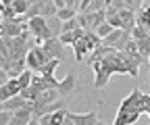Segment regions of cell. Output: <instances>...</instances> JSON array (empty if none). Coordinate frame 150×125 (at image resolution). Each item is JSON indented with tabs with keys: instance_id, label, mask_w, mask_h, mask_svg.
<instances>
[{
	"instance_id": "obj_1",
	"label": "cell",
	"mask_w": 150,
	"mask_h": 125,
	"mask_svg": "<svg viewBox=\"0 0 150 125\" xmlns=\"http://www.w3.org/2000/svg\"><path fill=\"white\" fill-rule=\"evenodd\" d=\"M92 69H94V73H96V79H94V88H96V90H102L108 83L110 75H115V73L131 75V77L140 75V63H136L129 54H125L123 50H112L110 54H106L100 61L94 63Z\"/></svg>"
},
{
	"instance_id": "obj_2",
	"label": "cell",
	"mask_w": 150,
	"mask_h": 125,
	"mask_svg": "<svg viewBox=\"0 0 150 125\" xmlns=\"http://www.w3.org/2000/svg\"><path fill=\"white\" fill-rule=\"evenodd\" d=\"M146 100H148V94H144L140 88H134L129 96L119 104L112 125H134L140 119V115H146Z\"/></svg>"
},
{
	"instance_id": "obj_3",
	"label": "cell",
	"mask_w": 150,
	"mask_h": 125,
	"mask_svg": "<svg viewBox=\"0 0 150 125\" xmlns=\"http://www.w3.org/2000/svg\"><path fill=\"white\" fill-rule=\"evenodd\" d=\"M31 77H33V71H31V69L23 71L19 77H11L6 83H2V88H0V100L4 102V100H8V98H13V96H19L25 88H29Z\"/></svg>"
},
{
	"instance_id": "obj_4",
	"label": "cell",
	"mask_w": 150,
	"mask_h": 125,
	"mask_svg": "<svg viewBox=\"0 0 150 125\" xmlns=\"http://www.w3.org/2000/svg\"><path fill=\"white\" fill-rule=\"evenodd\" d=\"M102 44V38L96 33V31H86L83 38H79L77 42L73 44V52H75V61L81 63L83 59L90 56V52H94L98 46Z\"/></svg>"
},
{
	"instance_id": "obj_5",
	"label": "cell",
	"mask_w": 150,
	"mask_h": 125,
	"mask_svg": "<svg viewBox=\"0 0 150 125\" xmlns=\"http://www.w3.org/2000/svg\"><path fill=\"white\" fill-rule=\"evenodd\" d=\"M48 61H52L46 52H44V48L40 46V44H35V46H31L29 48V52H27V56H25V63H27V69H31L33 73H38Z\"/></svg>"
},
{
	"instance_id": "obj_6",
	"label": "cell",
	"mask_w": 150,
	"mask_h": 125,
	"mask_svg": "<svg viewBox=\"0 0 150 125\" xmlns=\"http://www.w3.org/2000/svg\"><path fill=\"white\" fill-rule=\"evenodd\" d=\"M79 25L86 31H96L102 23H106V11H98V13H79L77 15Z\"/></svg>"
},
{
	"instance_id": "obj_7",
	"label": "cell",
	"mask_w": 150,
	"mask_h": 125,
	"mask_svg": "<svg viewBox=\"0 0 150 125\" xmlns=\"http://www.w3.org/2000/svg\"><path fill=\"white\" fill-rule=\"evenodd\" d=\"M42 48H44V52H46L50 59H56V61H63V59H65V44H63L59 38L44 40Z\"/></svg>"
},
{
	"instance_id": "obj_8",
	"label": "cell",
	"mask_w": 150,
	"mask_h": 125,
	"mask_svg": "<svg viewBox=\"0 0 150 125\" xmlns=\"http://www.w3.org/2000/svg\"><path fill=\"white\" fill-rule=\"evenodd\" d=\"M25 29H27V23L19 21V17H17L15 21H4L2 19V29H0V33H2V38H19Z\"/></svg>"
},
{
	"instance_id": "obj_9",
	"label": "cell",
	"mask_w": 150,
	"mask_h": 125,
	"mask_svg": "<svg viewBox=\"0 0 150 125\" xmlns=\"http://www.w3.org/2000/svg\"><path fill=\"white\" fill-rule=\"evenodd\" d=\"M23 109L31 111V100H27V98H23V96H13V98H8V100L2 102V111H13V113H17V111H23Z\"/></svg>"
},
{
	"instance_id": "obj_10",
	"label": "cell",
	"mask_w": 150,
	"mask_h": 125,
	"mask_svg": "<svg viewBox=\"0 0 150 125\" xmlns=\"http://www.w3.org/2000/svg\"><path fill=\"white\" fill-rule=\"evenodd\" d=\"M67 117L75 123V125H96L98 123V115L96 113H67Z\"/></svg>"
},
{
	"instance_id": "obj_11",
	"label": "cell",
	"mask_w": 150,
	"mask_h": 125,
	"mask_svg": "<svg viewBox=\"0 0 150 125\" xmlns=\"http://www.w3.org/2000/svg\"><path fill=\"white\" fill-rule=\"evenodd\" d=\"M67 109H61V111H56V113H48L44 117H40L38 121H40L42 125H63L67 121Z\"/></svg>"
},
{
	"instance_id": "obj_12",
	"label": "cell",
	"mask_w": 150,
	"mask_h": 125,
	"mask_svg": "<svg viewBox=\"0 0 150 125\" xmlns=\"http://www.w3.org/2000/svg\"><path fill=\"white\" fill-rule=\"evenodd\" d=\"M119 17H121V23H123V29L125 31H131V29L138 25V15L134 11H129V8L119 11Z\"/></svg>"
},
{
	"instance_id": "obj_13",
	"label": "cell",
	"mask_w": 150,
	"mask_h": 125,
	"mask_svg": "<svg viewBox=\"0 0 150 125\" xmlns=\"http://www.w3.org/2000/svg\"><path fill=\"white\" fill-rule=\"evenodd\" d=\"M123 52H125V54H129L131 59H134L136 63H140V65H142V63H146V59L140 54V50H138V44H136V40H134V38H131V40L127 42V46L123 48Z\"/></svg>"
},
{
	"instance_id": "obj_14",
	"label": "cell",
	"mask_w": 150,
	"mask_h": 125,
	"mask_svg": "<svg viewBox=\"0 0 150 125\" xmlns=\"http://www.w3.org/2000/svg\"><path fill=\"white\" fill-rule=\"evenodd\" d=\"M31 119H33L31 111L23 109V111H17V113L13 115V119H11V123H8V125H29V121H31Z\"/></svg>"
},
{
	"instance_id": "obj_15",
	"label": "cell",
	"mask_w": 150,
	"mask_h": 125,
	"mask_svg": "<svg viewBox=\"0 0 150 125\" xmlns=\"http://www.w3.org/2000/svg\"><path fill=\"white\" fill-rule=\"evenodd\" d=\"M73 88H75V75H67V77L61 79V83H59V92H61L63 98H67V96L73 92Z\"/></svg>"
},
{
	"instance_id": "obj_16",
	"label": "cell",
	"mask_w": 150,
	"mask_h": 125,
	"mask_svg": "<svg viewBox=\"0 0 150 125\" xmlns=\"http://www.w3.org/2000/svg\"><path fill=\"white\" fill-rule=\"evenodd\" d=\"M46 23H48V29L52 33V38H61L63 35V21L59 19V17H48Z\"/></svg>"
},
{
	"instance_id": "obj_17",
	"label": "cell",
	"mask_w": 150,
	"mask_h": 125,
	"mask_svg": "<svg viewBox=\"0 0 150 125\" xmlns=\"http://www.w3.org/2000/svg\"><path fill=\"white\" fill-rule=\"evenodd\" d=\"M123 38V29H112V33H108L106 38L102 40L104 46H112V48H119V42Z\"/></svg>"
},
{
	"instance_id": "obj_18",
	"label": "cell",
	"mask_w": 150,
	"mask_h": 125,
	"mask_svg": "<svg viewBox=\"0 0 150 125\" xmlns=\"http://www.w3.org/2000/svg\"><path fill=\"white\" fill-rule=\"evenodd\" d=\"M127 8L125 6V0H106V17L110 15H117L119 11Z\"/></svg>"
},
{
	"instance_id": "obj_19",
	"label": "cell",
	"mask_w": 150,
	"mask_h": 125,
	"mask_svg": "<svg viewBox=\"0 0 150 125\" xmlns=\"http://www.w3.org/2000/svg\"><path fill=\"white\" fill-rule=\"evenodd\" d=\"M136 44H138L140 54L148 61L150 59V35H148V38H142V40H136Z\"/></svg>"
},
{
	"instance_id": "obj_20",
	"label": "cell",
	"mask_w": 150,
	"mask_h": 125,
	"mask_svg": "<svg viewBox=\"0 0 150 125\" xmlns=\"http://www.w3.org/2000/svg\"><path fill=\"white\" fill-rule=\"evenodd\" d=\"M138 25H142V27L150 29V6L140 8V11H138Z\"/></svg>"
},
{
	"instance_id": "obj_21",
	"label": "cell",
	"mask_w": 150,
	"mask_h": 125,
	"mask_svg": "<svg viewBox=\"0 0 150 125\" xmlns=\"http://www.w3.org/2000/svg\"><path fill=\"white\" fill-rule=\"evenodd\" d=\"M79 13L75 11V8H69V6H65V8H59V13H56V17H59L61 21H69V19H75Z\"/></svg>"
},
{
	"instance_id": "obj_22",
	"label": "cell",
	"mask_w": 150,
	"mask_h": 125,
	"mask_svg": "<svg viewBox=\"0 0 150 125\" xmlns=\"http://www.w3.org/2000/svg\"><path fill=\"white\" fill-rule=\"evenodd\" d=\"M61 65V61H56V59H52V61H48L40 71H38V73L40 75H54V71H56V67Z\"/></svg>"
},
{
	"instance_id": "obj_23",
	"label": "cell",
	"mask_w": 150,
	"mask_h": 125,
	"mask_svg": "<svg viewBox=\"0 0 150 125\" xmlns=\"http://www.w3.org/2000/svg\"><path fill=\"white\" fill-rule=\"evenodd\" d=\"M148 35H150V31L146 27H142V25H136L134 29H131V38L134 40H142V38H148Z\"/></svg>"
},
{
	"instance_id": "obj_24",
	"label": "cell",
	"mask_w": 150,
	"mask_h": 125,
	"mask_svg": "<svg viewBox=\"0 0 150 125\" xmlns=\"http://www.w3.org/2000/svg\"><path fill=\"white\" fill-rule=\"evenodd\" d=\"M98 11H106V0H92V4L86 13H98Z\"/></svg>"
},
{
	"instance_id": "obj_25",
	"label": "cell",
	"mask_w": 150,
	"mask_h": 125,
	"mask_svg": "<svg viewBox=\"0 0 150 125\" xmlns=\"http://www.w3.org/2000/svg\"><path fill=\"white\" fill-rule=\"evenodd\" d=\"M17 17H19V15H17V11H15L13 6H2V19H4V21H15Z\"/></svg>"
},
{
	"instance_id": "obj_26",
	"label": "cell",
	"mask_w": 150,
	"mask_h": 125,
	"mask_svg": "<svg viewBox=\"0 0 150 125\" xmlns=\"http://www.w3.org/2000/svg\"><path fill=\"white\" fill-rule=\"evenodd\" d=\"M112 29H115V27H112V25H110V23L106 21V23H102V25H100V27L96 29V33L100 35V38H102V40H104V38H106V35H108V33H112Z\"/></svg>"
},
{
	"instance_id": "obj_27",
	"label": "cell",
	"mask_w": 150,
	"mask_h": 125,
	"mask_svg": "<svg viewBox=\"0 0 150 125\" xmlns=\"http://www.w3.org/2000/svg\"><path fill=\"white\" fill-rule=\"evenodd\" d=\"M142 2H144V0H125V6H127L129 11H134V13L138 15V11L142 8Z\"/></svg>"
},
{
	"instance_id": "obj_28",
	"label": "cell",
	"mask_w": 150,
	"mask_h": 125,
	"mask_svg": "<svg viewBox=\"0 0 150 125\" xmlns=\"http://www.w3.org/2000/svg\"><path fill=\"white\" fill-rule=\"evenodd\" d=\"M106 21L115 27V29H123V23H121V17H119V13L117 15H110V17H106Z\"/></svg>"
},
{
	"instance_id": "obj_29",
	"label": "cell",
	"mask_w": 150,
	"mask_h": 125,
	"mask_svg": "<svg viewBox=\"0 0 150 125\" xmlns=\"http://www.w3.org/2000/svg\"><path fill=\"white\" fill-rule=\"evenodd\" d=\"M13 111H2V113H0V125H8L11 123V119H13Z\"/></svg>"
},
{
	"instance_id": "obj_30",
	"label": "cell",
	"mask_w": 150,
	"mask_h": 125,
	"mask_svg": "<svg viewBox=\"0 0 150 125\" xmlns=\"http://www.w3.org/2000/svg\"><path fill=\"white\" fill-rule=\"evenodd\" d=\"M92 4V0H81V4H79V13H86Z\"/></svg>"
},
{
	"instance_id": "obj_31",
	"label": "cell",
	"mask_w": 150,
	"mask_h": 125,
	"mask_svg": "<svg viewBox=\"0 0 150 125\" xmlns=\"http://www.w3.org/2000/svg\"><path fill=\"white\" fill-rule=\"evenodd\" d=\"M52 2H54L56 6H59V8H65V6H67V2H65V0H52Z\"/></svg>"
},
{
	"instance_id": "obj_32",
	"label": "cell",
	"mask_w": 150,
	"mask_h": 125,
	"mask_svg": "<svg viewBox=\"0 0 150 125\" xmlns=\"http://www.w3.org/2000/svg\"><path fill=\"white\" fill-rule=\"evenodd\" d=\"M146 115L150 117V94H148V100H146Z\"/></svg>"
},
{
	"instance_id": "obj_33",
	"label": "cell",
	"mask_w": 150,
	"mask_h": 125,
	"mask_svg": "<svg viewBox=\"0 0 150 125\" xmlns=\"http://www.w3.org/2000/svg\"><path fill=\"white\" fill-rule=\"evenodd\" d=\"M63 125H75V123H73V121H71V119H69V117H67V121H65V123H63Z\"/></svg>"
},
{
	"instance_id": "obj_34",
	"label": "cell",
	"mask_w": 150,
	"mask_h": 125,
	"mask_svg": "<svg viewBox=\"0 0 150 125\" xmlns=\"http://www.w3.org/2000/svg\"><path fill=\"white\" fill-rule=\"evenodd\" d=\"M96 125H106V123H102V121H98V123H96Z\"/></svg>"
},
{
	"instance_id": "obj_35",
	"label": "cell",
	"mask_w": 150,
	"mask_h": 125,
	"mask_svg": "<svg viewBox=\"0 0 150 125\" xmlns=\"http://www.w3.org/2000/svg\"><path fill=\"white\" fill-rule=\"evenodd\" d=\"M148 61H150V59H148Z\"/></svg>"
}]
</instances>
